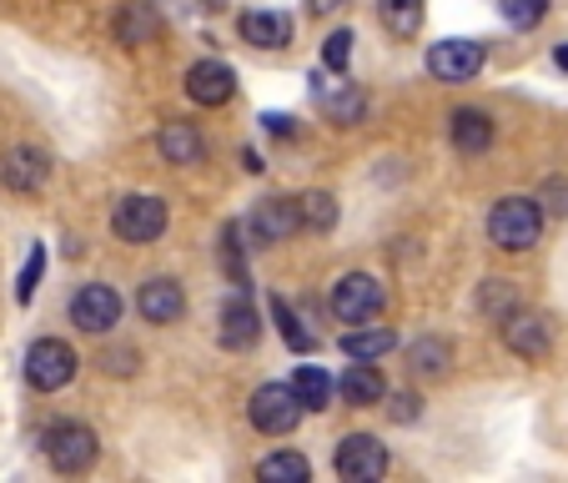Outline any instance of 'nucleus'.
I'll use <instances>...</instances> for the list:
<instances>
[{
	"instance_id": "nucleus-29",
	"label": "nucleus",
	"mask_w": 568,
	"mask_h": 483,
	"mask_svg": "<svg viewBox=\"0 0 568 483\" xmlns=\"http://www.w3.org/2000/svg\"><path fill=\"white\" fill-rule=\"evenodd\" d=\"M478 308L488 312V318H508V312L518 308V292H514V282H504V278H488V282H483V292H478Z\"/></svg>"
},
{
	"instance_id": "nucleus-38",
	"label": "nucleus",
	"mask_w": 568,
	"mask_h": 483,
	"mask_svg": "<svg viewBox=\"0 0 568 483\" xmlns=\"http://www.w3.org/2000/svg\"><path fill=\"white\" fill-rule=\"evenodd\" d=\"M307 6H312V11H317V16H327V11H337L343 0H307Z\"/></svg>"
},
{
	"instance_id": "nucleus-7",
	"label": "nucleus",
	"mask_w": 568,
	"mask_h": 483,
	"mask_svg": "<svg viewBox=\"0 0 568 483\" xmlns=\"http://www.w3.org/2000/svg\"><path fill=\"white\" fill-rule=\"evenodd\" d=\"M504 322V343L508 353L528 358V363H538V358H548V348H554V322L544 318V312H528V308H514Z\"/></svg>"
},
{
	"instance_id": "nucleus-36",
	"label": "nucleus",
	"mask_w": 568,
	"mask_h": 483,
	"mask_svg": "<svg viewBox=\"0 0 568 483\" xmlns=\"http://www.w3.org/2000/svg\"><path fill=\"white\" fill-rule=\"evenodd\" d=\"M544 197H554V202H548V207H554L558 217L568 212V187H564V182H548V187H544Z\"/></svg>"
},
{
	"instance_id": "nucleus-3",
	"label": "nucleus",
	"mask_w": 568,
	"mask_h": 483,
	"mask_svg": "<svg viewBox=\"0 0 568 483\" xmlns=\"http://www.w3.org/2000/svg\"><path fill=\"white\" fill-rule=\"evenodd\" d=\"M75 368H81V358H75V348L61 343V338H36L31 353H26V378H31V388H41V393L65 388L75 378Z\"/></svg>"
},
{
	"instance_id": "nucleus-16",
	"label": "nucleus",
	"mask_w": 568,
	"mask_h": 483,
	"mask_svg": "<svg viewBox=\"0 0 568 483\" xmlns=\"http://www.w3.org/2000/svg\"><path fill=\"white\" fill-rule=\"evenodd\" d=\"M448 137L463 157H478V151L494 147V121H488V111H478V107H458L448 117Z\"/></svg>"
},
{
	"instance_id": "nucleus-6",
	"label": "nucleus",
	"mask_w": 568,
	"mask_h": 483,
	"mask_svg": "<svg viewBox=\"0 0 568 483\" xmlns=\"http://www.w3.org/2000/svg\"><path fill=\"white\" fill-rule=\"evenodd\" d=\"M45 459H51V469L61 473H87L91 463H97V433L87 429V423H51L45 429Z\"/></svg>"
},
{
	"instance_id": "nucleus-10",
	"label": "nucleus",
	"mask_w": 568,
	"mask_h": 483,
	"mask_svg": "<svg viewBox=\"0 0 568 483\" xmlns=\"http://www.w3.org/2000/svg\"><path fill=\"white\" fill-rule=\"evenodd\" d=\"M71 322L81 333H111L121 322V298L106 282H87V288L71 298Z\"/></svg>"
},
{
	"instance_id": "nucleus-21",
	"label": "nucleus",
	"mask_w": 568,
	"mask_h": 483,
	"mask_svg": "<svg viewBox=\"0 0 568 483\" xmlns=\"http://www.w3.org/2000/svg\"><path fill=\"white\" fill-rule=\"evenodd\" d=\"M292 393L302 398V409L307 413H317V409H327V398L337 393V383L322 368H312V363H302L297 373H292Z\"/></svg>"
},
{
	"instance_id": "nucleus-22",
	"label": "nucleus",
	"mask_w": 568,
	"mask_h": 483,
	"mask_svg": "<svg viewBox=\"0 0 568 483\" xmlns=\"http://www.w3.org/2000/svg\"><path fill=\"white\" fill-rule=\"evenodd\" d=\"M387 348H397V338L387 333V328H357V333H347L343 338V353L353 358V363H373V358H383Z\"/></svg>"
},
{
	"instance_id": "nucleus-1",
	"label": "nucleus",
	"mask_w": 568,
	"mask_h": 483,
	"mask_svg": "<svg viewBox=\"0 0 568 483\" xmlns=\"http://www.w3.org/2000/svg\"><path fill=\"white\" fill-rule=\"evenodd\" d=\"M544 232V207L538 197H504V202L488 212V237H494V248L504 252H528Z\"/></svg>"
},
{
	"instance_id": "nucleus-35",
	"label": "nucleus",
	"mask_w": 568,
	"mask_h": 483,
	"mask_svg": "<svg viewBox=\"0 0 568 483\" xmlns=\"http://www.w3.org/2000/svg\"><path fill=\"white\" fill-rule=\"evenodd\" d=\"M393 423H413L418 419V393H393Z\"/></svg>"
},
{
	"instance_id": "nucleus-20",
	"label": "nucleus",
	"mask_w": 568,
	"mask_h": 483,
	"mask_svg": "<svg viewBox=\"0 0 568 483\" xmlns=\"http://www.w3.org/2000/svg\"><path fill=\"white\" fill-rule=\"evenodd\" d=\"M423 16H428V6H423V0H377V21H383V31L397 36V41L418 36L423 31Z\"/></svg>"
},
{
	"instance_id": "nucleus-32",
	"label": "nucleus",
	"mask_w": 568,
	"mask_h": 483,
	"mask_svg": "<svg viewBox=\"0 0 568 483\" xmlns=\"http://www.w3.org/2000/svg\"><path fill=\"white\" fill-rule=\"evenodd\" d=\"M353 31H333L327 41H322V66L327 71H347V61H353Z\"/></svg>"
},
{
	"instance_id": "nucleus-37",
	"label": "nucleus",
	"mask_w": 568,
	"mask_h": 483,
	"mask_svg": "<svg viewBox=\"0 0 568 483\" xmlns=\"http://www.w3.org/2000/svg\"><path fill=\"white\" fill-rule=\"evenodd\" d=\"M262 121H267L272 131H292V121H287V117H277V111H267V117H262Z\"/></svg>"
},
{
	"instance_id": "nucleus-25",
	"label": "nucleus",
	"mask_w": 568,
	"mask_h": 483,
	"mask_svg": "<svg viewBox=\"0 0 568 483\" xmlns=\"http://www.w3.org/2000/svg\"><path fill=\"white\" fill-rule=\"evenodd\" d=\"M297 212H302V227H307V232H333L337 227V197L307 192V197H297Z\"/></svg>"
},
{
	"instance_id": "nucleus-39",
	"label": "nucleus",
	"mask_w": 568,
	"mask_h": 483,
	"mask_svg": "<svg viewBox=\"0 0 568 483\" xmlns=\"http://www.w3.org/2000/svg\"><path fill=\"white\" fill-rule=\"evenodd\" d=\"M554 61H558V66H564V71H568V46H558V51H554Z\"/></svg>"
},
{
	"instance_id": "nucleus-15",
	"label": "nucleus",
	"mask_w": 568,
	"mask_h": 483,
	"mask_svg": "<svg viewBox=\"0 0 568 483\" xmlns=\"http://www.w3.org/2000/svg\"><path fill=\"white\" fill-rule=\"evenodd\" d=\"M257 308H252V298H247V288H236L232 298H226V308H222V348H252L257 343Z\"/></svg>"
},
{
	"instance_id": "nucleus-33",
	"label": "nucleus",
	"mask_w": 568,
	"mask_h": 483,
	"mask_svg": "<svg viewBox=\"0 0 568 483\" xmlns=\"http://www.w3.org/2000/svg\"><path fill=\"white\" fill-rule=\"evenodd\" d=\"M41 272H45V248H31V258H26L21 282H16V298L31 302V298H36V282H41Z\"/></svg>"
},
{
	"instance_id": "nucleus-19",
	"label": "nucleus",
	"mask_w": 568,
	"mask_h": 483,
	"mask_svg": "<svg viewBox=\"0 0 568 483\" xmlns=\"http://www.w3.org/2000/svg\"><path fill=\"white\" fill-rule=\"evenodd\" d=\"M337 393H343L347 409H373V403H383L387 398V383H383V373H377L373 363H353L343 373V383H337Z\"/></svg>"
},
{
	"instance_id": "nucleus-14",
	"label": "nucleus",
	"mask_w": 568,
	"mask_h": 483,
	"mask_svg": "<svg viewBox=\"0 0 568 483\" xmlns=\"http://www.w3.org/2000/svg\"><path fill=\"white\" fill-rule=\"evenodd\" d=\"M45 177H51V161L36 147H16L11 157L0 161V182L11 187V192H41Z\"/></svg>"
},
{
	"instance_id": "nucleus-24",
	"label": "nucleus",
	"mask_w": 568,
	"mask_h": 483,
	"mask_svg": "<svg viewBox=\"0 0 568 483\" xmlns=\"http://www.w3.org/2000/svg\"><path fill=\"white\" fill-rule=\"evenodd\" d=\"M257 479L262 483H307L312 463L302 459V453H272V459L257 463Z\"/></svg>"
},
{
	"instance_id": "nucleus-23",
	"label": "nucleus",
	"mask_w": 568,
	"mask_h": 483,
	"mask_svg": "<svg viewBox=\"0 0 568 483\" xmlns=\"http://www.w3.org/2000/svg\"><path fill=\"white\" fill-rule=\"evenodd\" d=\"M408 363H413V373H423V378H443L453 363V348L443 343V338H418V343L408 348Z\"/></svg>"
},
{
	"instance_id": "nucleus-11",
	"label": "nucleus",
	"mask_w": 568,
	"mask_h": 483,
	"mask_svg": "<svg viewBox=\"0 0 568 483\" xmlns=\"http://www.w3.org/2000/svg\"><path fill=\"white\" fill-rule=\"evenodd\" d=\"M428 71L438 76V81H448V87H458V81H473V76L483 71V46L468 41V36L438 41L428 51Z\"/></svg>"
},
{
	"instance_id": "nucleus-2",
	"label": "nucleus",
	"mask_w": 568,
	"mask_h": 483,
	"mask_svg": "<svg viewBox=\"0 0 568 483\" xmlns=\"http://www.w3.org/2000/svg\"><path fill=\"white\" fill-rule=\"evenodd\" d=\"M247 413H252V429H257V433L287 439V433L302 423V413H307V409H302V398L292 393V383H262L257 393H252Z\"/></svg>"
},
{
	"instance_id": "nucleus-13",
	"label": "nucleus",
	"mask_w": 568,
	"mask_h": 483,
	"mask_svg": "<svg viewBox=\"0 0 568 483\" xmlns=\"http://www.w3.org/2000/svg\"><path fill=\"white\" fill-rule=\"evenodd\" d=\"M186 97L196 101V107H226V101L236 97V76L226 61H196L192 71H186Z\"/></svg>"
},
{
	"instance_id": "nucleus-9",
	"label": "nucleus",
	"mask_w": 568,
	"mask_h": 483,
	"mask_svg": "<svg viewBox=\"0 0 568 483\" xmlns=\"http://www.w3.org/2000/svg\"><path fill=\"white\" fill-rule=\"evenodd\" d=\"M247 232L257 237V248H272V242H287L292 232H302L297 197H262L257 212L247 217Z\"/></svg>"
},
{
	"instance_id": "nucleus-8",
	"label": "nucleus",
	"mask_w": 568,
	"mask_h": 483,
	"mask_svg": "<svg viewBox=\"0 0 568 483\" xmlns=\"http://www.w3.org/2000/svg\"><path fill=\"white\" fill-rule=\"evenodd\" d=\"M383 473H387V449L377 439H367V433H347V439L337 443V479L377 483Z\"/></svg>"
},
{
	"instance_id": "nucleus-18",
	"label": "nucleus",
	"mask_w": 568,
	"mask_h": 483,
	"mask_svg": "<svg viewBox=\"0 0 568 483\" xmlns=\"http://www.w3.org/2000/svg\"><path fill=\"white\" fill-rule=\"evenodd\" d=\"M236 26H242V41L262 46V51L292 46V16H287V11H247Z\"/></svg>"
},
{
	"instance_id": "nucleus-31",
	"label": "nucleus",
	"mask_w": 568,
	"mask_h": 483,
	"mask_svg": "<svg viewBox=\"0 0 568 483\" xmlns=\"http://www.w3.org/2000/svg\"><path fill=\"white\" fill-rule=\"evenodd\" d=\"M236 237H242V227H226L222 232V268H226V278H232V288H247V268H242V242H236Z\"/></svg>"
},
{
	"instance_id": "nucleus-12",
	"label": "nucleus",
	"mask_w": 568,
	"mask_h": 483,
	"mask_svg": "<svg viewBox=\"0 0 568 483\" xmlns=\"http://www.w3.org/2000/svg\"><path fill=\"white\" fill-rule=\"evenodd\" d=\"M136 312H141L146 322H156V328H166V322H182V312H186L182 282H176V278H151V282H141Z\"/></svg>"
},
{
	"instance_id": "nucleus-5",
	"label": "nucleus",
	"mask_w": 568,
	"mask_h": 483,
	"mask_svg": "<svg viewBox=\"0 0 568 483\" xmlns=\"http://www.w3.org/2000/svg\"><path fill=\"white\" fill-rule=\"evenodd\" d=\"M383 308H387V292L373 272H347V278L333 288V312L343 322H357V328H363V322L383 318Z\"/></svg>"
},
{
	"instance_id": "nucleus-17",
	"label": "nucleus",
	"mask_w": 568,
	"mask_h": 483,
	"mask_svg": "<svg viewBox=\"0 0 568 483\" xmlns=\"http://www.w3.org/2000/svg\"><path fill=\"white\" fill-rule=\"evenodd\" d=\"M156 151L172 161V167H196V161L206 157V141H202V131H196L192 121H166L161 137H156Z\"/></svg>"
},
{
	"instance_id": "nucleus-28",
	"label": "nucleus",
	"mask_w": 568,
	"mask_h": 483,
	"mask_svg": "<svg viewBox=\"0 0 568 483\" xmlns=\"http://www.w3.org/2000/svg\"><path fill=\"white\" fill-rule=\"evenodd\" d=\"M272 318H277V333L287 338V348H297V353H312V343H317V338L302 328V318L287 308V298H272Z\"/></svg>"
},
{
	"instance_id": "nucleus-34",
	"label": "nucleus",
	"mask_w": 568,
	"mask_h": 483,
	"mask_svg": "<svg viewBox=\"0 0 568 483\" xmlns=\"http://www.w3.org/2000/svg\"><path fill=\"white\" fill-rule=\"evenodd\" d=\"M101 363H106V373H136V348H111L106 358H101Z\"/></svg>"
},
{
	"instance_id": "nucleus-30",
	"label": "nucleus",
	"mask_w": 568,
	"mask_h": 483,
	"mask_svg": "<svg viewBox=\"0 0 568 483\" xmlns=\"http://www.w3.org/2000/svg\"><path fill=\"white\" fill-rule=\"evenodd\" d=\"M498 16L508 26H518V31H528V26H538L548 16V0H498Z\"/></svg>"
},
{
	"instance_id": "nucleus-4",
	"label": "nucleus",
	"mask_w": 568,
	"mask_h": 483,
	"mask_svg": "<svg viewBox=\"0 0 568 483\" xmlns=\"http://www.w3.org/2000/svg\"><path fill=\"white\" fill-rule=\"evenodd\" d=\"M111 232L121 237V242H131V248H146V242H156L161 232H166V202L161 197H126V202L111 212Z\"/></svg>"
},
{
	"instance_id": "nucleus-27",
	"label": "nucleus",
	"mask_w": 568,
	"mask_h": 483,
	"mask_svg": "<svg viewBox=\"0 0 568 483\" xmlns=\"http://www.w3.org/2000/svg\"><path fill=\"white\" fill-rule=\"evenodd\" d=\"M116 36H121L126 46L151 41V36H156V16H151L146 6H141V0H131L126 11H121V21H116Z\"/></svg>"
},
{
	"instance_id": "nucleus-26",
	"label": "nucleus",
	"mask_w": 568,
	"mask_h": 483,
	"mask_svg": "<svg viewBox=\"0 0 568 483\" xmlns=\"http://www.w3.org/2000/svg\"><path fill=\"white\" fill-rule=\"evenodd\" d=\"M322 107H327V121H337V127H357L367 111V97L357 87H343L333 91V97H322Z\"/></svg>"
}]
</instances>
